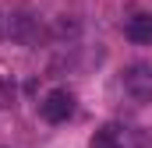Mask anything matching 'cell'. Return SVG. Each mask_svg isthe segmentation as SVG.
I'll return each instance as SVG.
<instances>
[{
    "mask_svg": "<svg viewBox=\"0 0 152 148\" xmlns=\"http://www.w3.org/2000/svg\"><path fill=\"white\" fill-rule=\"evenodd\" d=\"M124 92L134 102H152V67L145 64H131L124 71Z\"/></svg>",
    "mask_w": 152,
    "mask_h": 148,
    "instance_id": "1",
    "label": "cell"
},
{
    "mask_svg": "<svg viewBox=\"0 0 152 148\" xmlns=\"http://www.w3.org/2000/svg\"><path fill=\"white\" fill-rule=\"evenodd\" d=\"M39 110H42V116L50 123H64V120L75 116V95L67 88H53V92H46V99H42Z\"/></svg>",
    "mask_w": 152,
    "mask_h": 148,
    "instance_id": "2",
    "label": "cell"
},
{
    "mask_svg": "<svg viewBox=\"0 0 152 148\" xmlns=\"http://www.w3.org/2000/svg\"><path fill=\"white\" fill-rule=\"evenodd\" d=\"M7 36L18 39L21 46H39L42 25H39V18H32V14H11L7 18Z\"/></svg>",
    "mask_w": 152,
    "mask_h": 148,
    "instance_id": "3",
    "label": "cell"
},
{
    "mask_svg": "<svg viewBox=\"0 0 152 148\" xmlns=\"http://www.w3.org/2000/svg\"><path fill=\"white\" fill-rule=\"evenodd\" d=\"M127 39L138 46H152V18L149 14H134L127 21Z\"/></svg>",
    "mask_w": 152,
    "mask_h": 148,
    "instance_id": "4",
    "label": "cell"
},
{
    "mask_svg": "<svg viewBox=\"0 0 152 148\" xmlns=\"http://www.w3.org/2000/svg\"><path fill=\"white\" fill-rule=\"evenodd\" d=\"M88 148H124V141H120V131H117L113 123L99 127V131L92 134V141H88Z\"/></svg>",
    "mask_w": 152,
    "mask_h": 148,
    "instance_id": "5",
    "label": "cell"
},
{
    "mask_svg": "<svg viewBox=\"0 0 152 148\" xmlns=\"http://www.w3.org/2000/svg\"><path fill=\"white\" fill-rule=\"evenodd\" d=\"M11 102H14V85H11V81L0 74V110H7Z\"/></svg>",
    "mask_w": 152,
    "mask_h": 148,
    "instance_id": "6",
    "label": "cell"
}]
</instances>
